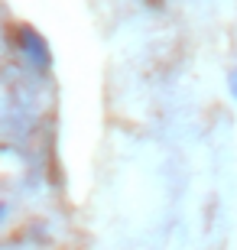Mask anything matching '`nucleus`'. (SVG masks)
I'll list each match as a JSON object with an SVG mask.
<instances>
[{
	"label": "nucleus",
	"instance_id": "nucleus-1",
	"mask_svg": "<svg viewBox=\"0 0 237 250\" xmlns=\"http://www.w3.org/2000/svg\"><path fill=\"white\" fill-rule=\"evenodd\" d=\"M20 52H23V56L29 59V65H33V68H36V72H46L49 65H52V56H49V42L43 36H39L36 29H20Z\"/></svg>",
	"mask_w": 237,
	"mask_h": 250
},
{
	"label": "nucleus",
	"instance_id": "nucleus-2",
	"mask_svg": "<svg viewBox=\"0 0 237 250\" xmlns=\"http://www.w3.org/2000/svg\"><path fill=\"white\" fill-rule=\"evenodd\" d=\"M231 94H234V98H237V72L231 75Z\"/></svg>",
	"mask_w": 237,
	"mask_h": 250
},
{
	"label": "nucleus",
	"instance_id": "nucleus-3",
	"mask_svg": "<svg viewBox=\"0 0 237 250\" xmlns=\"http://www.w3.org/2000/svg\"><path fill=\"white\" fill-rule=\"evenodd\" d=\"M3 214H7V205H0V221H3Z\"/></svg>",
	"mask_w": 237,
	"mask_h": 250
}]
</instances>
